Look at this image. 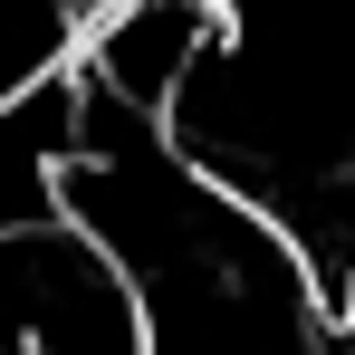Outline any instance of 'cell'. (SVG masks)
I'll return each instance as SVG.
<instances>
[{"mask_svg":"<svg viewBox=\"0 0 355 355\" xmlns=\"http://www.w3.org/2000/svg\"><path fill=\"white\" fill-rule=\"evenodd\" d=\"M106 0H0V125L29 116L39 96L77 87L87 39H96Z\"/></svg>","mask_w":355,"mask_h":355,"instance_id":"cell-2","label":"cell"},{"mask_svg":"<svg viewBox=\"0 0 355 355\" xmlns=\"http://www.w3.org/2000/svg\"><path fill=\"white\" fill-rule=\"evenodd\" d=\"M0 355H154V307L67 211L0 231Z\"/></svg>","mask_w":355,"mask_h":355,"instance_id":"cell-1","label":"cell"}]
</instances>
